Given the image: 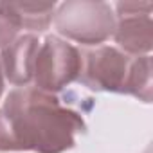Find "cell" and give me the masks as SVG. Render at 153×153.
<instances>
[{
  "label": "cell",
  "instance_id": "2",
  "mask_svg": "<svg viewBox=\"0 0 153 153\" xmlns=\"http://www.w3.org/2000/svg\"><path fill=\"white\" fill-rule=\"evenodd\" d=\"M148 59L144 56L142 63ZM139 59L130 63L126 56L119 54L115 49L99 47L81 58V79L90 88L101 90H126L139 87Z\"/></svg>",
  "mask_w": 153,
  "mask_h": 153
},
{
  "label": "cell",
  "instance_id": "5",
  "mask_svg": "<svg viewBox=\"0 0 153 153\" xmlns=\"http://www.w3.org/2000/svg\"><path fill=\"white\" fill-rule=\"evenodd\" d=\"M0 92H2V76H0Z\"/></svg>",
  "mask_w": 153,
  "mask_h": 153
},
{
  "label": "cell",
  "instance_id": "1",
  "mask_svg": "<svg viewBox=\"0 0 153 153\" xmlns=\"http://www.w3.org/2000/svg\"><path fill=\"white\" fill-rule=\"evenodd\" d=\"M81 130L83 119L63 97L42 88H18L0 110V151L59 153L74 144Z\"/></svg>",
  "mask_w": 153,
  "mask_h": 153
},
{
  "label": "cell",
  "instance_id": "3",
  "mask_svg": "<svg viewBox=\"0 0 153 153\" xmlns=\"http://www.w3.org/2000/svg\"><path fill=\"white\" fill-rule=\"evenodd\" d=\"M81 70V58L72 45L47 38L45 45L38 47L33 76L42 90H58L68 85Z\"/></svg>",
  "mask_w": 153,
  "mask_h": 153
},
{
  "label": "cell",
  "instance_id": "4",
  "mask_svg": "<svg viewBox=\"0 0 153 153\" xmlns=\"http://www.w3.org/2000/svg\"><path fill=\"white\" fill-rule=\"evenodd\" d=\"M40 42L33 36H24L20 38L13 47L6 51V74L13 83H27L33 76L34 68V59L38 52Z\"/></svg>",
  "mask_w": 153,
  "mask_h": 153
}]
</instances>
